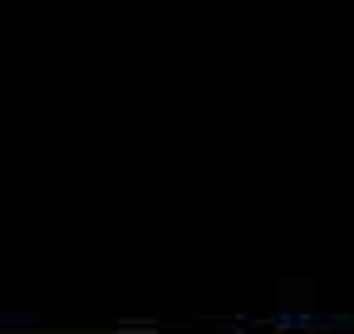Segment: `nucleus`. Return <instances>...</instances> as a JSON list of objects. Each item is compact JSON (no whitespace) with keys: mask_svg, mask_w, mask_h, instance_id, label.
Here are the masks:
<instances>
[]
</instances>
